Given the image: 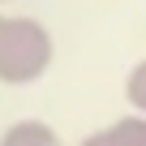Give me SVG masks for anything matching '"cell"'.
<instances>
[{
	"mask_svg": "<svg viewBox=\"0 0 146 146\" xmlns=\"http://www.w3.org/2000/svg\"><path fill=\"white\" fill-rule=\"evenodd\" d=\"M52 35L43 22L35 17H9L5 22V39H0V82L5 86H26L35 78H43L52 64Z\"/></svg>",
	"mask_w": 146,
	"mask_h": 146,
	"instance_id": "1",
	"label": "cell"
},
{
	"mask_svg": "<svg viewBox=\"0 0 146 146\" xmlns=\"http://www.w3.org/2000/svg\"><path fill=\"white\" fill-rule=\"evenodd\" d=\"M78 146H146V116L133 112V116H120L95 133H86Z\"/></svg>",
	"mask_w": 146,
	"mask_h": 146,
	"instance_id": "2",
	"label": "cell"
},
{
	"mask_svg": "<svg viewBox=\"0 0 146 146\" xmlns=\"http://www.w3.org/2000/svg\"><path fill=\"white\" fill-rule=\"evenodd\" d=\"M0 146H64V142H60V133L47 120L26 116V120H13L5 133H0Z\"/></svg>",
	"mask_w": 146,
	"mask_h": 146,
	"instance_id": "3",
	"label": "cell"
},
{
	"mask_svg": "<svg viewBox=\"0 0 146 146\" xmlns=\"http://www.w3.org/2000/svg\"><path fill=\"white\" fill-rule=\"evenodd\" d=\"M125 99H129L133 112L146 116V60H137V64L129 69V78H125Z\"/></svg>",
	"mask_w": 146,
	"mask_h": 146,
	"instance_id": "4",
	"label": "cell"
},
{
	"mask_svg": "<svg viewBox=\"0 0 146 146\" xmlns=\"http://www.w3.org/2000/svg\"><path fill=\"white\" fill-rule=\"evenodd\" d=\"M5 22H9V17H0V39H5Z\"/></svg>",
	"mask_w": 146,
	"mask_h": 146,
	"instance_id": "5",
	"label": "cell"
}]
</instances>
